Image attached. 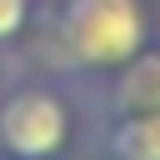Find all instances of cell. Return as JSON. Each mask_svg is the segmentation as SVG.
Segmentation results:
<instances>
[{
	"label": "cell",
	"mask_w": 160,
	"mask_h": 160,
	"mask_svg": "<svg viewBox=\"0 0 160 160\" xmlns=\"http://www.w3.org/2000/svg\"><path fill=\"white\" fill-rule=\"evenodd\" d=\"M50 45L65 80H100L150 45L145 0H55Z\"/></svg>",
	"instance_id": "6da1fadb"
},
{
	"label": "cell",
	"mask_w": 160,
	"mask_h": 160,
	"mask_svg": "<svg viewBox=\"0 0 160 160\" xmlns=\"http://www.w3.org/2000/svg\"><path fill=\"white\" fill-rule=\"evenodd\" d=\"M75 135V105L60 85L20 80L0 85V155L5 160H60Z\"/></svg>",
	"instance_id": "7a4b0ae2"
},
{
	"label": "cell",
	"mask_w": 160,
	"mask_h": 160,
	"mask_svg": "<svg viewBox=\"0 0 160 160\" xmlns=\"http://www.w3.org/2000/svg\"><path fill=\"white\" fill-rule=\"evenodd\" d=\"M160 110V50L145 45L135 60L95 80V115H135Z\"/></svg>",
	"instance_id": "3957f363"
},
{
	"label": "cell",
	"mask_w": 160,
	"mask_h": 160,
	"mask_svg": "<svg viewBox=\"0 0 160 160\" xmlns=\"http://www.w3.org/2000/svg\"><path fill=\"white\" fill-rule=\"evenodd\" d=\"M90 140H95L100 160H160V110L95 115Z\"/></svg>",
	"instance_id": "277c9868"
},
{
	"label": "cell",
	"mask_w": 160,
	"mask_h": 160,
	"mask_svg": "<svg viewBox=\"0 0 160 160\" xmlns=\"http://www.w3.org/2000/svg\"><path fill=\"white\" fill-rule=\"evenodd\" d=\"M30 10H35V0H0V50L20 40V30L30 25Z\"/></svg>",
	"instance_id": "5b68a950"
}]
</instances>
